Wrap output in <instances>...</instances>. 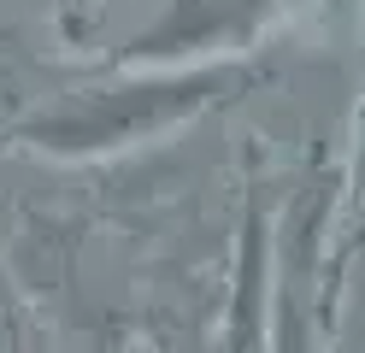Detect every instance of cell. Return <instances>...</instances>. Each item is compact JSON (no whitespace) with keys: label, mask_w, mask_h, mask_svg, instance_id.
<instances>
[{"label":"cell","mask_w":365,"mask_h":353,"mask_svg":"<svg viewBox=\"0 0 365 353\" xmlns=\"http://www.w3.org/2000/svg\"><path fill=\"white\" fill-rule=\"evenodd\" d=\"M265 77L254 59H200V65H124V77L71 88L48 112L18 124V141L48 159H106L135 141H159L200 112L247 94Z\"/></svg>","instance_id":"cell-1"},{"label":"cell","mask_w":365,"mask_h":353,"mask_svg":"<svg viewBox=\"0 0 365 353\" xmlns=\"http://www.w3.org/2000/svg\"><path fill=\"white\" fill-rule=\"evenodd\" d=\"M330 188L312 183L294 195L283 224H271V306H265V353H324L336 324L330 282Z\"/></svg>","instance_id":"cell-2"},{"label":"cell","mask_w":365,"mask_h":353,"mask_svg":"<svg viewBox=\"0 0 365 353\" xmlns=\"http://www.w3.org/2000/svg\"><path fill=\"white\" fill-rule=\"evenodd\" d=\"M283 0H165L153 24H142L118 65H200V59H242L265 36Z\"/></svg>","instance_id":"cell-3"},{"label":"cell","mask_w":365,"mask_h":353,"mask_svg":"<svg viewBox=\"0 0 365 353\" xmlns=\"http://www.w3.org/2000/svg\"><path fill=\"white\" fill-rule=\"evenodd\" d=\"M265 306H271V206H265V188L254 183L242 206V235H236L224 353H265Z\"/></svg>","instance_id":"cell-4"},{"label":"cell","mask_w":365,"mask_h":353,"mask_svg":"<svg viewBox=\"0 0 365 353\" xmlns=\"http://www.w3.org/2000/svg\"><path fill=\"white\" fill-rule=\"evenodd\" d=\"M365 247V183H359V195H354V224H348V242H341L336 253H330V282L341 277V265H348V259Z\"/></svg>","instance_id":"cell-5"},{"label":"cell","mask_w":365,"mask_h":353,"mask_svg":"<svg viewBox=\"0 0 365 353\" xmlns=\"http://www.w3.org/2000/svg\"><path fill=\"white\" fill-rule=\"evenodd\" d=\"M83 6H95V0H83Z\"/></svg>","instance_id":"cell-6"}]
</instances>
